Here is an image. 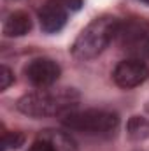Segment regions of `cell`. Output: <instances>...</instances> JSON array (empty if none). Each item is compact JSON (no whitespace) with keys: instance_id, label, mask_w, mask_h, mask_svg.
I'll return each instance as SVG.
<instances>
[{"instance_id":"obj_10","label":"cell","mask_w":149,"mask_h":151,"mask_svg":"<svg viewBox=\"0 0 149 151\" xmlns=\"http://www.w3.org/2000/svg\"><path fill=\"white\" fill-rule=\"evenodd\" d=\"M128 135L135 141H144V139H149V121L142 116H133L130 118L128 125Z\"/></svg>"},{"instance_id":"obj_7","label":"cell","mask_w":149,"mask_h":151,"mask_svg":"<svg viewBox=\"0 0 149 151\" xmlns=\"http://www.w3.org/2000/svg\"><path fill=\"white\" fill-rule=\"evenodd\" d=\"M67 5L63 0H47L39 11V21L46 34H56L67 23Z\"/></svg>"},{"instance_id":"obj_4","label":"cell","mask_w":149,"mask_h":151,"mask_svg":"<svg viewBox=\"0 0 149 151\" xmlns=\"http://www.w3.org/2000/svg\"><path fill=\"white\" fill-rule=\"evenodd\" d=\"M116 37L119 47L126 51L132 58H149V23L146 19L132 18L125 23H119Z\"/></svg>"},{"instance_id":"obj_11","label":"cell","mask_w":149,"mask_h":151,"mask_svg":"<svg viewBox=\"0 0 149 151\" xmlns=\"http://www.w3.org/2000/svg\"><path fill=\"white\" fill-rule=\"evenodd\" d=\"M25 137L19 132H4L2 137V151H9V150H18L23 144Z\"/></svg>"},{"instance_id":"obj_8","label":"cell","mask_w":149,"mask_h":151,"mask_svg":"<svg viewBox=\"0 0 149 151\" xmlns=\"http://www.w3.org/2000/svg\"><path fill=\"white\" fill-rule=\"evenodd\" d=\"M30 30H32V19L23 11L11 12L4 21V35L7 37H21L27 35Z\"/></svg>"},{"instance_id":"obj_14","label":"cell","mask_w":149,"mask_h":151,"mask_svg":"<svg viewBox=\"0 0 149 151\" xmlns=\"http://www.w3.org/2000/svg\"><path fill=\"white\" fill-rule=\"evenodd\" d=\"M142 2H146V4H149V0H142Z\"/></svg>"},{"instance_id":"obj_6","label":"cell","mask_w":149,"mask_h":151,"mask_svg":"<svg viewBox=\"0 0 149 151\" xmlns=\"http://www.w3.org/2000/svg\"><path fill=\"white\" fill-rule=\"evenodd\" d=\"M62 74L60 65L51 60V58H34L27 67H25V76L27 79L35 86V88H49L58 81Z\"/></svg>"},{"instance_id":"obj_12","label":"cell","mask_w":149,"mask_h":151,"mask_svg":"<svg viewBox=\"0 0 149 151\" xmlns=\"http://www.w3.org/2000/svg\"><path fill=\"white\" fill-rule=\"evenodd\" d=\"M28 151H58L47 139H42V137H39L37 141L28 148Z\"/></svg>"},{"instance_id":"obj_9","label":"cell","mask_w":149,"mask_h":151,"mask_svg":"<svg viewBox=\"0 0 149 151\" xmlns=\"http://www.w3.org/2000/svg\"><path fill=\"white\" fill-rule=\"evenodd\" d=\"M40 137L47 139L58 151H75L74 141L65 132H60V130H44L40 134Z\"/></svg>"},{"instance_id":"obj_5","label":"cell","mask_w":149,"mask_h":151,"mask_svg":"<svg viewBox=\"0 0 149 151\" xmlns=\"http://www.w3.org/2000/svg\"><path fill=\"white\" fill-rule=\"evenodd\" d=\"M148 77H149V67L146 65L144 60H139V58H126V60L119 62L116 65L114 72H112L114 83L123 90L140 86Z\"/></svg>"},{"instance_id":"obj_13","label":"cell","mask_w":149,"mask_h":151,"mask_svg":"<svg viewBox=\"0 0 149 151\" xmlns=\"http://www.w3.org/2000/svg\"><path fill=\"white\" fill-rule=\"evenodd\" d=\"M2 83H0V90H7L11 86V83L14 81V76L11 72V69L7 65H2V76H0Z\"/></svg>"},{"instance_id":"obj_1","label":"cell","mask_w":149,"mask_h":151,"mask_svg":"<svg viewBox=\"0 0 149 151\" xmlns=\"http://www.w3.org/2000/svg\"><path fill=\"white\" fill-rule=\"evenodd\" d=\"M119 21L114 16H98L91 19L77 35L72 44V56L77 60H93L97 58L116 35Z\"/></svg>"},{"instance_id":"obj_2","label":"cell","mask_w":149,"mask_h":151,"mask_svg":"<svg viewBox=\"0 0 149 151\" xmlns=\"http://www.w3.org/2000/svg\"><path fill=\"white\" fill-rule=\"evenodd\" d=\"M79 102V93L72 88H63L58 91H34L27 93L18 100V109L32 118H46L74 111Z\"/></svg>"},{"instance_id":"obj_3","label":"cell","mask_w":149,"mask_h":151,"mask_svg":"<svg viewBox=\"0 0 149 151\" xmlns=\"http://www.w3.org/2000/svg\"><path fill=\"white\" fill-rule=\"evenodd\" d=\"M62 121L70 130L86 135H98V137H111L119 127L117 114L104 109H86V111L74 109L65 114Z\"/></svg>"}]
</instances>
